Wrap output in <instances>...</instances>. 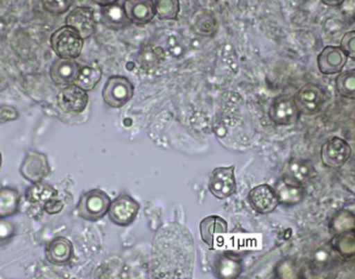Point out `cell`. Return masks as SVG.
<instances>
[{
    "label": "cell",
    "mask_w": 355,
    "mask_h": 279,
    "mask_svg": "<svg viewBox=\"0 0 355 279\" xmlns=\"http://www.w3.org/2000/svg\"><path fill=\"white\" fill-rule=\"evenodd\" d=\"M192 26L200 35H213L217 30V21L211 13L202 11L196 13L192 20Z\"/></svg>",
    "instance_id": "cell-23"
},
{
    "label": "cell",
    "mask_w": 355,
    "mask_h": 279,
    "mask_svg": "<svg viewBox=\"0 0 355 279\" xmlns=\"http://www.w3.org/2000/svg\"><path fill=\"white\" fill-rule=\"evenodd\" d=\"M64 202L58 200V198H53L44 204V211L49 215H55V214L60 213L64 208Z\"/></svg>",
    "instance_id": "cell-32"
},
{
    "label": "cell",
    "mask_w": 355,
    "mask_h": 279,
    "mask_svg": "<svg viewBox=\"0 0 355 279\" xmlns=\"http://www.w3.org/2000/svg\"><path fill=\"white\" fill-rule=\"evenodd\" d=\"M140 211V204L132 196L120 194L114 198L108 211L110 221L119 227H128L137 219Z\"/></svg>",
    "instance_id": "cell-8"
},
{
    "label": "cell",
    "mask_w": 355,
    "mask_h": 279,
    "mask_svg": "<svg viewBox=\"0 0 355 279\" xmlns=\"http://www.w3.org/2000/svg\"><path fill=\"white\" fill-rule=\"evenodd\" d=\"M248 202L254 211L259 214L272 213L280 204L276 190L269 185H259L251 189L248 194Z\"/></svg>",
    "instance_id": "cell-11"
},
{
    "label": "cell",
    "mask_w": 355,
    "mask_h": 279,
    "mask_svg": "<svg viewBox=\"0 0 355 279\" xmlns=\"http://www.w3.org/2000/svg\"><path fill=\"white\" fill-rule=\"evenodd\" d=\"M348 62V55L340 46H326L318 57V70L325 76L340 74Z\"/></svg>",
    "instance_id": "cell-13"
},
{
    "label": "cell",
    "mask_w": 355,
    "mask_h": 279,
    "mask_svg": "<svg viewBox=\"0 0 355 279\" xmlns=\"http://www.w3.org/2000/svg\"><path fill=\"white\" fill-rule=\"evenodd\" d=\"M95 3L101 6V7H106V6L116 5L118 0H93Z\"/></svg>",
    "instance_id": "cell-34"
},
{
    "label": "cell",
    "mask_w": 355,
    "mask_h": 279,
    "mask_svg": "<svg viewBox=\"0 0 355 279\" xmlns=\"http://www.w3.org/2000/svg\"><path fill=\"white\" fill-rule=\"evenodd\" d=\"M334 248L343 257H352L355 255V232L343 231L334 239Z\"/></svg>",
    "instance_id": "cell-25"
},
{
    "label": "cell",
    "mask_w": 355,
    "mask_h": 279,
    "mask_svg": "<svg viewBox=\"0 0 355 279\" xmlns=\"http://www.w3.org/2000/svg\"><path fill=\"white\" fill-rule=\"evenodd\" d=\"M275 190L279 198L280 204H284V205H295L300 203L304 198V189L302 185L288 183L284 179L278 183Z\"/></svg>",
    "instance_id": "cell-20"
},
{
    "label": "cell",
    "mask_w": 355,
    "mask_h": 279,
    "mask_svg": "<svg viewBox=\"0 0 355 279\" xmlns=\"http://www.w3.org/2000/svg\"><path fill=\"white\" fill-rule=\"evenodd\" d=\"M153 5L160 20H175L180 11L179 0H153Z\"/></svg>",
    "instance_id": "cell-26"
},
{
    "label": "cell",
    "mask_w": 355,
    "mask_h": 279,
    "mask_svg": "<svg viewBox=\"0 0 355 279\" xmlns=\"http://www.w3.org/2000/svg\"><path fill=\"white\" fill-rule=\"evenodd\" d=\"M301 112L297 108L295 97L280 94L272 99L269 106L268 117L272 124L282 127H289L297 124Z\"/></svg>",
    "instance_id": "cell-5"
},
{
    "label": "cell",
    "mask_w": 355,
    "mask_h": 279,
    "mask_svg": "<svg viewBox=\"0 0 355 279\" xmlns=\"http://www.w3.org/2000/svg\"><path fill=\"white\" fill-rule=\"evenodd\" d=\"M112 202L105 191L92 189L82 194L76 205V213L85 221H97L108 214Z\"/></svg>",
    "instance_id": "cell-1"
},
{
    "label": "cell",
    "mask_w": 355,
    "mask_h": 279,
    "mask_svg": "<svg viewBox=\"0 0 355 279\" xmlns=\"http://www.w3.org/2000/svg\"><path fill=\"white\" fill-rule=\"evenodd\" d=\"M89 93L76 84L64 87L57 95L58 106L67 114L83 112L89 104Z\"/></svg>",
    "instance_id": "cell-12"
},
{
    "label": "cell",
    "mask_w": 355,
    "mask_h": 279,
    "mask_svg": "<svg viewBox=\"0 0 355 279\" xmlns=\"http://www.w3.org/2000/svg\"><path fill=\"white\" fill-rule=\"evenodd\" d=\"M123 8L128 19L137 26L152 22L156 15L153 0H125Z\"/></svg>",
    "instance_id": "cell-18"
},
{
    "label": "cell",
    "mask_w": 355,
    "mask_h": 279,
    "mask_svg": "<svg viewBox=\"0 0 355 279\" xmlns=\"http://www.w3.org/2000/svg\"><path fill=\"white\" fill-rule=\"evenodd\" d=\"M102 70L98 67L84 66L81 68L79 79L76 81V85L89 92L94 90L98 82L102 80Z\"/></svg>",
    "instance_id": "cell-24"
},
{
    "label": "cell",
    "mask_w": 355,
    "mask_h": 279,
    "mask_svg": "<svg viewBox=\"0 0 355 279\" xmlns=\"http://www.w3.org/2000/svg\"><path fill=\"white\" fill-rule=\"evenodd\" d=\"M82 67L74 59L57 58L49 69L51 81L59 87L74 85L79 79Z\"/></svg>",
    "instance_id": "cell-10"
},
{
    "label": "cell",
    "mask_w": 355,
    "mask_h": 279,
    "mask_svg": "<svg viewBox=\"0 0 355 279\" xmlns=\"http://www.w3.org/2000/svg\"><path fill=\"white\" fill-rule=\"evenodd\" d=\"M208 190L218 200L234 196L236 191V166H220L211 171Z\"/></svg>",
    "instance_id": "cell-6"
},
{
    "label": "cell",
    "mask_w": 355,
    "mask_h": 279,
    "mask_svg": "<svg viewBox=\"0 0 355 279\" xmlns=\"http://www.w3.org/2000/svg\"><path fill=\"white\" fill-rule=\"evenodd\" d=\"M101 21L106 28L110 30L120 31L131 24V21L125 15L123 5H112L102 7L101 9Z\"/></svg>",
    "instance_id": "cell-19"
},
{
    "label": "cell",
    "mask_w": 355,
    "mask_h": 279,
    "mask_svg": "<svg viewBox=\"0 0 355 279\" xmlns=\"http://www.w3.org/2000/svg\"><path fill=\"white\" fill-rule=\"evenodd\" d=\"M164 58V51L160 47H146L141 53L139 62L143 65L145 68H153L159 64L160 60Z\"/></svg>",
    "instance_id": "cell-28"
},
{
    "label": "cell",
    "mask_w": 355,
    "mask_h": 279,
    "mask_svg": "<svg viewBox=\"0 0 355 279\" xmlns=\"http://www.w3.org/2000/svg\"><path fill=\"white\" fill-rule=\"evenodd\" d=\"M20 205V193L9 187L1 189L0 193V215L1 219H7L18 213Z\"/></svg>",
    "instance_id": "cell-22"
},
{
    "label": "cell",
    "mask_w": 355,
    "mask_h": 279,
    "mask_svg": "<svg viewBox=\"0 0 355 279\" xmlns=\"http://www.w3.org/2000/svg\"><path fill=\"white\" fill-rule=\"evenodd\" d=\"M314 176L315 168L311 160L295 158H291L286 166L284 180L303 187Z\"/></svg>",
    "instance_id": "cell-16"
},
{
    "label": "cell",
    "mask_w": 355,
    "mask_h": 279,
    "mask_svg": "<svg viewBox=\"0 0 355 279\" xmlns=\"http://www.w3.org/2000/svg\"><path fill=\"white\" fill-rule=\"evenodd\" d=\"M295 99L301 115L315 116L322 112L328 96L324 87L316 83H307L299 90Z\"/></svg>",
    "instance_id": "cell-3"
},
{
    "label": "cell",
    "mask_w": 355,
    "mask_h": 279,
    "mask_svg": "<svg viewBox=\"0 0 355 279\" xmlns=\"http://www.w3.org/2000/svg\"><path fill=\"white\" fill-rule=\"evenodd\" d=\"M19 112L15 110V107L9 106V105H3L1 106V124H6L8 121H13L19 118Z\"/></svg>",
    "instance_id": "cell-31"
},
{
    "label": "cell",
    "mask_w": 355,
    "mask_h": 279,
    "mask_svg": "<svg viewBox=\"0 0 355 279\" xmlns=\"http://www.w3.org/2000/svg\"><path fill=\"white\" fill-rule=\"evenodd\" d=\"M51 173L49 158L43 153L30 151L21 164L20 174L28 183H42Z\"/></svg>",
    "instance_id": "cell-9"
},
{
    "label": "cell",
    "mask_w": 355,
    "mask_h": 279,
    "mask_svg": "<svg viewBox=\"0 0 355 279\" xmlns=\"http://www.w3.org/2000/svg\"><path fill=\"white\" fill-rule=\"evenodd\" d=\"M320 1L328 7H339L345 3V0H320Z\"/></svg>",
    "instance_id": "cell-33"
},
{
    "label": "cell",
    "mask_w": 355,
    "mask_h": 279,
    "mask_svg": "<svg viewBox=\"0 0 355 279\" xmlns=\"http://www.w3.org/2000/svg\"><path fill=\"white\" fill-rule=\"evenodd\" d=\"M45 257L51 264L67 265L73 257V246L66 237H56L46 244Z\"/></svg>",
    "instance_id": "cell-15"
},
{
    "label": "cell",
    "mask_w": 355,
    "mask_h": 279,
    "mask_svg": "<svg viewBox=\"0 0 355 279\" xmlns=\"http://www.w3.org/2000/svg\"><path fill=\"white\" fill-rule=\"evenodd\" d=\"M84 40L71 26H61L51 36V46L59 58L76 59L81 55Z\"/></svg>",
    "instance_id": "cell-2"
},
{
    "label": "cell",
    "mask_w": 355,
    "mask_h": 279,
    "mask_svg": "<svg viewBox=\"0 0 355 279\" xmlns=\"http://www.w3.org/2000/svg\"><path fill=\"white\" fill-rule=\"evenodd\" d=\"M44 9L51 15L66 13L76 3V0H41Z\"/></svg>",
    "instance_id": "cell-29"
},
{
    "label": "cell",
    "mask_w": 355,
    "mask_h": 279,
    "mask_svg": "<svg viewBox=\"0 0 355 279\" xmlns=\"http://www.w3.org/2000/svg\"><path fill=\"white\" fill-rule=\"evenodd\" d=\"M228 232V223L220 216H207L200 223V238L204 244L213 250L218 237Z\"/></svg>",
    "instance_id": "cell-17"
},
{
    "label": "cell",
    "mask_w": 355,
    "mask_h": 279,
    "mask_svg": "<svg viewBox=\"0 0 355 279\" xmlns=\"http://www.w3.org/2000/svg\"><path fill=\"white\" fill-rule=\"evenodd\" d=\"M135 87L125 76H112L103 89L104 102L112 108H121L132 99Z\"/></svg>",
    "instance_id": "cell-4"
},
{
    "label": "cell",
    "mask_w": 355,
    "mask_h": 279,
    "mask_svg": "<svg viewBox=\"0 0 355 279\" xmlns=\"http://www.w3.org/2000/svg\"><path fill=\"white\" fill-rule=\"evenodd\" d=\"M340 47L348 55V57L355 59V31H350L343 35Z\"/></svg>",
    "instance_id": "cell-30"
},
{
    "label": "cell",
    "mask_w": 355,
    "mask_h": 279,
    "mask_svg": "<svg viewBox=\"0 0 355 279\" xmlns=\"http://www.w3.org/2000/svg\"><path fill=\"white\" fill-rule=\"evenodd\" d=\"M58 196L56 189L51 187L49 183H33L26 189V201L31 203H43L56 198Z\"/></svg>",
    "instance_id": "cell-21"
},
{
    "label": "cell",
    "mask_w": 355,
    "mask_h": 279,
    "mask_svg": "<svg viewBox=\"0 0 355 279\" xmlns=\"http://www.w3.org/2000/svg\"><path fill=\"white\" fill-rule=\"evenodd\" d=\"M66 26L72 28L81 35L83 40L91 37L96 30L94 11L89 7H76L67 15Z\"/></svg>",
    "instance_id": "cell-14"
},
{
    "label": "cell",
    "mask_w": 355,
    "mask_h": 279,
    "mask_svg": "<svg viewBox=\"0 0 355 279\" xmlns=\"http://www.w3.org/2000/svg\"><path fill=\"white\" fill-rule=\"evenodd\" d=\"M336 87L341 96L345 99H355V69L338 74Z\"/></svg>",
    "instance_id": "cell-27"
},
{
    "label": "cell",
    "mask_w": 355,
    "mask_h": 279,
    "mask_svg": "<svg viewBox=\"0 0 355 279\" xmlns=\"http://www.w3.org/2000/svg\"><path fill=\"white\" fill-rule=\"evenodd\" d=\"M352 149L345 140L339 137L328 139L320 150V160L326 167L338 168L343 166L350 160Z\"/></svg>",
    "instance_id": "cell-7"
}]
</instances>
